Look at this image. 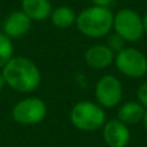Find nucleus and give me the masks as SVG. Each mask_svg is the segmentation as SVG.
I'll use <instances>...</instances> for the list:
<instances>
[{
    "label": "nucleus",
    "instance_id": "f257e3e1",
    "mask_svg": "<svg viewBox=\"0 0 147 147\" xmlns=\"http://www.w3.org/2000/svg\"><path fill=\"white\" fill-rule=\"evenodd\" d=\"M5 84L18 93H32L41 84V72L27 57H12L1 69Z\"/></svg>",
    "mask_w": 147,
    "mask_h": 147
},
{
    "label": "nucleus",
    "instance_id": "f03ea898",
    "mask_svg": "<svg viewBox=\"0 0 147 147\" xmlns=\"http://www.w3.org/2000/svg\"><path fill=\"white\" fill-rule=\"evenodd\" d=\"M114 13L107 7L92 5L76 16V27L84 36L90 39L105 38L112 30Z\"/></svg>",
    "mask_w": 147,
    "mask_h": 147
},
{
    "label": "nucleus",
    "instance_id": "7ed1b4c3",
    "mask_svg": "<svg viewBox=\"0 0 147 147\" xmlns=\"http://www.w3.org/2000/svg\"><path fill=\"white\" fill-rule=\"evenodd\" d=\"M70 121L76 129L94 132L101 129L106 123V114L102 106L92 101H80L70 111Z\"/></svg>",
    "mask_w": 147,
    "mask_h": 147
},
{
    "label": "nucleus",
    "instance_id": "20e7f679",
    "mask_svg": "<svg viewBox=\"0 0 147 147\" xmlns=\"http://www.w3.org/2000/svg\"><path fill=\"white\" fill-rule=\"evenodd\" d=\"M45 102L39 97H26L18 101L12 109V117L21 125H36L47 116Z\"/></svg>",
    "mask_w": 147,
    "mask_h": 147
},
{
    "label": "nucleus",
    "instance_id": "39448f33",
    "mask_svg": "<svg viewBox=\"0 0 147 147\" xmlns=\"http://www.w3.org/2000/svg\"><path fill=\"white\" fill-rule=\"evenodd\" d=\"M112 28L125 41H130V43L138 41L145 34L142 17L136 10L129 8L120 9L117 10L116 14H114Z\"/></svg>",
    "mask_w": 147,
    "mask_h": 147
},
{
    "label": "nucleus",
    "instance_id": "423d86ee",
    "mask_svg": "<svg viewBox=\"0 0 147 147\" xmlns=\"http://www.w3.org/2000/svg\"><path fill=\"white\" fill-rule=\"evenodd\" d=\"M115 66L123 75L132 79H140L147 74V57L141 51L125 47L115 54Z\"/></svg>",
    "mask_w": 147,
    "mask_h": 147
},
{
    "label": "nucleus",
    "instance_id": "0eeeda50",
    "mask_svg": "<svg viewBox=\"0 0 147 147\" xmlns=\"http://www.w3.org/2000/svg\"><path fill=\"white\" fill-rule=\"evenodd\" d=\"M97 103L103 109H112L117 106L123 98V85L114 75H103L94 88Z\"/></svg>",
    "mask_w": 147,
    "mask_h": 147
},
{
    "label": "nucleus",
    "instance_id": "6e6552de",
    "mask_svg": "<svg viewBox=\"0 0 147 147\" xmlns=\"http://www.w3.org/2000/svg\"><path fill=\"white\" fill-rule=\"evenodd\" d=\"M102 137L109 147H127L130 141V130L119 119H112L102 127Z\"/></svg>",
    "mask_w": 147,
    "mask_h": 147
},
{
    "label": "nucleus",
    "instance_id": "1a4fd4ad",
    "mask_svg": "<svg viewBox=\"0 0 147 147\" xmlns=\"http://www.w3.org/2000/svg\"><path fill=\"white\" fill-rule=\"evenodd\" d=\"M31 25L32 21L22 10H14L4 20V22L1 23V28L3 34L9 39H20L27 35L31 30Z\"/></svg>",
    "mask_w": 147,
    "mask_h": 147
},
{
    "label": "nucleus",
    "instance_id": "9d476101",
    "mask_svg": "<svg viewBox=\"0 0 147 147\" xmlns=\"http://www.w3.org/2000/svg\"><path fill=\"white\" fill-rule=\"evenodd\" d=\"M85 62L89 67L97 70H103L111 66L115 61V53L106 44H96L86 49L84 54Z\"/></svg>",
    "mask_w": 147,
    "mask_h": 147
},
{
    "label": "nucleus",
    "instance_id": "9b49d317",
    "mask_svg": "<svg viewBox=\"0 0 147 147\" xmlns=\"http://www.w3.org/2000/svg\"><path fill=\"white\" fill-rule=\"evenodd\" d=\"M21 10L31 21H45L51 17L53 7L49 0H22Z\"/></svg>",
    "mask_w": 147,
    "mask_h": 147
},
{
    "label": "nucleus",
    "instance_id": "f8f14e48",
    "mask_svg": "<svg viewBox=\"0 0 147 147\" xmlns=\"http://www.w3.org/2000/svg\"><path fill=\"white\" fill-rule=\"evenodd\" d=\"M146 109L136 101H129L123 103L117 110V119L121 123H124L128 127L138 124L140 121H142L143 115H145Z\"/></svg>",
    "mask_w": 147,
    "mask_h": 147
},
{
    "label": "nucleus",
    "instance_id": "ddd939ff",
    "mask_svg": "<svg viewBox=\"0 0 147 147\" xmlns=\"http://www.w3.org/2000/svg\"><path fill=\"white\" fill-rule=\"evenodd\" d=\"M51 21L58 28H69L76 22V13L72 8L67 5H61L52 10Z\"/></svg>",
    "mask_w": 147,
    "mask_h": 147
},
{
    "label": "nucleus",
    "instance_id": "4468645a",
    "mask_svg": "<svg viewBox=\"0 0 147 147\" xmlns=\"http://www.w3.org/2000/svg\"><path fill=\"white\" fill-rule=\"evenodd\" d=\"M13 51L14 49H13L12 39H9L7 35L0 32V70L13 57Z\"/></svg>",
    "mask_w": 147,
    "mask_h": 147
},
{
    "label": "nucleus",
    "instance_id": "2eb2a0df",
    "mask_svg": "<svg viewBox=\"0 0 147 147\" xmlns=\"http://www.w3.org/2000/svg\"><path fill=\"white\" fill-rule=\"evenodd\" d=\"M125 43H127V41H125L120 35H117L116 32L111 34V35H107V44L106 45L109 47L115 54L125 48Z\"/></svg>",
    "mask_w": 147,
    "mask_h": 147
},
{
    "label": "nucleus",
    "instance_id": "dca6fc26",
    "mask_svg": "<svg viewBox=\"0 0 147 147\" xmlns=\"http://www.w3.org/2000/svg\"><path fill=\"white\" fill-rule=\"evenodd\" d=\"M137 99L145 109H147V81L142 83L137 89Z\"/></svg>",
    "mask_w": 147,
    "mask_h": 147
},
{
    "label": "nucleus",
    "instance_id": "f3484780",
    "mask_svg": "<svg viewBox=\"0 0 147 147\" xmlns=\"http://www.w3.org/2000/svg\"><path fill=\"white\" fill-rule=\"evenodd\" d=\"M93 5H98V7H107L110 8V5L114 3V0H89Z\"/></svg>",
    "mask_w": 147,
    "mask_h": 147
},
{
    "label": "nucleus",
    "instance_id": "a211bd4d",
    "mask_svg": "<svg viewBox=\"0 0 147 147\" xmlns=\"http://www.w3.org/2000/svg\"><path fill=\"white\" fill-rule=\"evenodd\" d=\"M7 85V84H5V80H4V76H3V72L0 71V92L3 90V88H4V86Z\"/></svg>",
    "mask_w": 147,
    "mask_h": 147
},
{
    "label": "nucleus",
    "instance_id": "6ab92c4d",
    "mask_svg": "<svg viewBox=\"0 0 147 147\" xmlns=\"http://www.w3.org/2000/svg\"><path fill=\"white\" fill-rule=\"evenodd\" d=\"M142 22H143V30H145V34H147V12L142 17Z\"/></svg>",
    "mask_w": 147,
    "mask_h": 147
},
{
    "label": "nucleus",
    "instance_id": "aec40b11",
    "mask_svg": "<svg viewBox=\"0 0 147 147\" xmlns=\"http://www.w3.org/2000/svg\"><path fill=\"white\" fill-rule=\"evenodd\" d=\"M142 121H143V127H145V130H146V133H147V109H146V111H145V115H143Z\"/></svg>",
    "mask_w": 147,
    "mask_h": 147
},
{
    "label": "nucleus",
    "instance_id": "412c9836",
    "mask_svg": "<svg viewBox=\"0 0 147 147\" xmlns=\"http://www.w3.org/2000/svg\"><path fill=\"white\" fill-rule=\"evenodd\" d=\"M0 28H1V21H0Z\"/></svg>",
    "mask_w": 147,
    "mask_h": 147
}]
</instances>
